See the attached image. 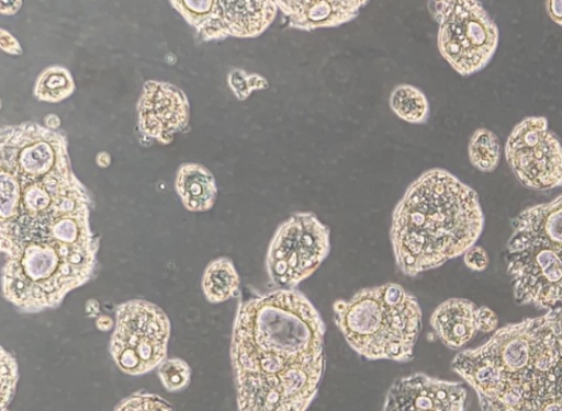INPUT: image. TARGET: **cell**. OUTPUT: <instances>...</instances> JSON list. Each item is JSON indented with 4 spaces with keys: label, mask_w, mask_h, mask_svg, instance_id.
Here are the masks:
<instances>
[{
    "label": "cell",
    "mask_w": 562,
    "mask_h": 411,
    "mask_svg": "<svg viewBox=\"0 0 562 411\" xmlns=\"http://www.w3.org/2000/svg\"><path fill=\"white\" fill-rule=\"evenodd\" d=\"M2 295L23 312L57 308L88 283L99 239L66 136L35 122L0 130Z\"/></svg>",
    "instance_id": "cell-1"
},
{
    "label": "cell",
    "mask_w": 562,
    "mask_h": 411,
    "mask_svg": "<svg viewBox=\"0 0 562 411\" xmlns=\"http://www.w3.org/2000/svg\"><path fill=\"white\" fill-rule=\"evenodd\" d=\"M325 323L296 289L240 301L231 359L238 411H306L324 368Z\"/></svg>",
    "instance_id": "cell-2"
},
{
    "label": "cell",
    "mask_w": 562,
    "mask_h": 411,
    "mask_svg": "<svg viewBox=\"0 0 562 411\" xmlns=\"http://www.w3.org/2000/svg\"><path fill=\"white\" fill-rule=\"evenodd\" d=\"M452 369L483 411H562V308L498 329Z\"/></svg>",
    "instance_id": "cell-3"
},
{
    "label": "cell",
    "mask_w": 562,
    "mask_h": 411,
    "mask_svg": "<svg viewBox=\"0 0 562 411\" xmlns=\"http://www.w3.org/2000/svg\"><path fill=\"white\" fill-rule=\"evenodd\" d=\"M483 225L473 189L445 169L426 170L392 213L390 240L396 265L407 276L436 269L472 248Z\"/></svg>",
    "instance_id": "cell-4"
},
{
    "label": "cell",
    "mask_w": 562,
    "mask_h": 411,
    "mask_svg": "<svg viewBox=\"0 0 562 411\" xmlns=\"http://www.w3.org/2000/svg\"><path fill=\"white\" fill-rule=\"evenodd\" d=\"M334 321L348 345L367 359L408 362L422 330V309L401 285L363 288L334 302Z\"/></svg>",
    "instance_id": "cell-5"
},
{
    "label": "cell",
    "mask_w": 562,
    "mask_h": 411,
    "mask_svg": "<svg viewBox=\"0 0 562 411\" xmlns=\"http://www.w3.org/2000/svg\"><path fill=\"white\" fill-rule=\"evenodd\" d=\"M506 264L519 305L562 301V195L522 210L513 221Z\"/></svg>",
    "instance_id": "cell-6"
},
{
    "label": "cell",
    "mask_w": 562,
    "mask_h": 411,
    "mask_svg": "<svg viewBox=\"0 0 562 411\" xmlns=\"http://www.w3.org/2000/svg\"><path fill=\"white\" fill-rule=\"evenodd\" d=\"M438 23L440 55L461 76L483 69L498 43V30L482 3L470 0L428 2Z\"/></svg>",
    "instance_id": "cell-7"
},
{
    "label": "cell",
    "mask_w": 562,
    "mask_h": 411,
    "mask_svg": "<svg viewBox=\"0 0 562 411\" xmlns=\"http://www.w3.org/2000/svg\"><path fill=\"white\" fill-rule=\"evenodd\" d=\"M169 336L170 321L160 307L131 299L116 307L110 354L123 373L143 375L166 359Z\"/></svg>",
    "instance_id": "cell-8"
},
{
    "label": "cell",
    "mask_w": 562,
    "mask_h": 411,
    "mask_svg": "<svg viewBox=\"0 0 562 411\" xmlns=\"http://www.w3.org/2000/svg\"><path fill=\"white\" fill-rule=\"evenodd\" d=\"M330 251V230L312 212H297L276 229L266 255L270 281L294 289L310 277Z\"/></svg>",
    "instance_id": "cell-9"
},
{
    "label": "cell",
    "mask_w": 562,
    "mask_h": 411,
    "mask_svg": "<svg viewBox=\"0 0 562 411\" xmlns=\"http://www.w3.org/2000/svg\"><path fill=\"white\" fill-rule=\"evenodd\" d=\"M170 4L195 28L202 41L252 38L274 21L277 1L172 0Z\"/></svg>",
    "instance_id": "cell-10"
},
{
    "label": "cell",
    "mask_w": 562,
    "mask_h": 411,
    "mask_svg": "<svg viewBox=\"0 0 562 411\" xmlns=\"http://www.w3.org/2000/svg\"><path fill=\"white\" fill-rule=\"evenodd\" d=\"M506 160L527 187L550 190L562 185V142L542 116H530L512 130L505 146Z\"/></svg>",
    "instance_id": "cell-11"
},
{
    "label": "cell",
    "mask_w": 562,
    "mask_h": 411,
    "mask_svg": "<svg viewBox=\"0 0 562 411\" xmlns=\"http://www.w3.org/2000/svg\"><path fill=\"white\" fill-rule=\"evenodd\" d=\"M190 105L186 93L177 85L156 80L143 84L137 103L139 130L168 145L173 136L189 127Z\"/></svg>",
    "instance_id": "cell-12"
},
{
    "label": "cell",
    "mask_w": 562,
    "mask_h": 411,
    "mask_svg": "<svg viewBox=\"0 0 562 411\" xmlns=\"http://www.w3.org/2000/svg\"><path fill=\"white\" fill-rule=\"evenodd\" d=\"M465 398L462 384L415 373L390 387L382 411H464Z\"/></svg>",
    "instance_id": "cell-13"
},
{
    "label": "cell",
    "mask_w": 562,
    "mask_h": 411,
    "mask_svg": "<svg viewBox=\"0 0 562 411\" xmlns=\"http://www.w3.org/2000/svg\"><path fill=\"white\" fill-rule=\"evenodd\" d=\"M368 1L359 0H292L277 1L290 27L311 32L336 27L356 19Z\"/></svg>",
    "instance_id": "cell-14"
},
{
    "label": "cell",
    "mask_w": 562,
    "mask_h": 411,
    "mask_svg": "<svg viewBox=\"0 0 562 411\" xmlns=\"http://www.w3.org/2000/svg\"><path fill=\"white\" fill-rule=\"evenodd\" d=\"M477 307L468 299L450 298L441 302L430 317V326L439 340L457 350L465 345L477 332Z\"/></svg>",
    "instance_id": "cell-15"
},
{
    "label": "cell",
    "mask_w": 562,
    "mask_h": 411,
    "mask_svg": "<svg viewBox=\"0 0 562 411\" xmlns=\"http://www.w3.org/2000/svg\"><path fill=\"white\" fill-rule=\"evenodd\" d=\"M175 189L189 212H206L213 207L217 186L213 173L203 164L186 162L177 170Z\"/></svg>",
    "instance_id": "cell-16"
},
{
    "label": "cell",
    "mask_w": 562,
    "mask_h": 411,
    "mask_svg": "<svg viewBox=\"0 0 562 411\" xmlns=\"http://www.w3.org/2000/svg\"><path fill=\"white\" fill-rule=\"evenodd\" d=\"M201 284L206 300L220 304L237 295L240 277L233 261L221 256L206 265Z\"/></svg>",
    "instance_id": "cell-17"
},
{
    "label": "cell",
    "mask_w": 562,
    "mask_h": 411,
    "mask_svg": "<svg viewBox=\"0 0 562 411\" xmlns=\"http://www.w3.org/2000/svg\"><path fill=\"white\" fill-rule=\"evenodd\" d=\"M389 104L392 112L404 122L424 124L428 119V100L425 93L413 84L395 85L390 93Z\"/></svg>",
    "instance_id": "cell-18"
},
{
    "label": "cell",
    "mask_w": 562,
    "mask_h": 411,
    "mask_svg": "<svg viewBox=\"0 0 562 411\" xmlns=\"http://www.w3.org/2000/svg\"><path fill=\"white\" fill-rule=\"evenodd\" d=\"M75 82L69 70L61 66H50L37 77L33 95L38 101L58 103L72 94Z\"/></svg>",
    "instance_id": "cell-19"
},
{
    "label": "cell",
    "mask_w": 562,
    "mask_h": 411,
    "mask_svg": "<svg viewBox=\"0 0 562 411\" xmlns=\"http://www.w3.org/2000/svg\"><path fill=\"white\" fill-rule=\"evenodd\" d=\"M469 159L482 172L493 171L499 162L501 142L497 136L486 129H476L469 142Z\"/></svg>",
    "instance_id": "cell-20"
},
{
    "label": "cell",
    "mask_w": 562,
    "mask_h": 411,
    "mask_svg": "<svg viewBox=\"0 0 562 411\" xmlns=\"http://www.w3.org/2000/svg\"><path fill=\"white\" fill-rule=\"evenodd\" d=\"M158 377L167 391H180L190 383L191 368L181 358H168L158 366Z\"/></svg>",
    "instance_id": "cell-21"
},
{
    "label": "cell",
    "mask_w": 562,
    "mask_h": 411,
    "mask_svg": "<svg viewBox=\"0 0 562 411\" xmlns=\"http://www.w3.org/2000/svg\"><path fill=\"white\" fill-rule=\"evenodd\" d=\"M227 83L239 101L246 100L255 90L269 88V81L263 76L248 73L240 68H234L228 72Z\"/></svg>",
    "instance_id": "cell-22"
},
{
    "label": "cell",
    "mask_w": 562,
    "mask_h": 411,
    "mask_svg": "<svg viewBox=\"0 0 562 411\" xmlns=\"http://www.w3.org/2000/svg\"><path fill=\"white\" fill-rule=\"evenodd\" d=\"M114 411H175L164 398L149 392L137 391L124 398Z\"/></svg>",
    "instance_id": "cell-23"
},
{
    "label": "cell",
    "mask_w": 562,
    "mask_h": 411,
    "mask_svg": "<svg viewBox=\"0 0 562 411\" xmlns=\"http://www.w3.org/2000/svg\"><path fill=\"white\" fill-rule=\"evenodd\" d=\"M19 379L16 359L1 347V396H2V411L11 402L15 392V386Z\"/></svg>",
    "instance_id": "cell-24"
},
{
    "label": "cell",
    "mask_w": 562,
    "mask_h": 411,
    "mask_svg": "<svg viewBox=\"0 0 562 411\" xmlns=\"http://www.w3.org/2000/svg\"><path fill=\"white\" fill-rule=\"evenodd\" d=\"M463 261L470 270L481 272L488 265V255L482 247L473 246L463 254Z\"/></svg>",
    "instance_id": "cell-25"
},
{
    "label": "cell",
    "mask_w": 562,
    "mask_h": 411,
    "mask_svg": "<svg viewBox=\"0 0 562 411\" xmlns=\"http://www.w3.org/2000/svg\"><path fill=\"white\" fill-rule=\"evenodd\" d=\"M476 328L477 331L490 333L497 328L498 318L496 313L488 307H480L476 310Z\"/></svg>",
    "instance_id": "cell-26"
},
{
    "label": "cell",
    "mask_w": 562,
    "mask_h": 411,
    "mask_svg": "<svg viewBox=\"0 0 562 411\" xmlns=\"http://www.w3.org/2000/svg\"><path fill=\"white\" fill-rule=\"evenodd\" d=\"M0 47L2 52L11 55H21L23 52L18 39L4 28L0 30Z\"/></svg>",
    "instance_id": "cell-27"
},
{
    "label": "cell",
    "mask_w": 562,
    "mask_h": 411,
    "mask_svg": "<svg viewBox=\"0 0 562 411\" xmlns=\"http://www.w3.org/2000/svg\"><path fill=\"white\" fill-rule=\"evenodd\" d=\"M544 5L550 19L562 26V0H549Z\"/></svg>",
    "instance_id": "cell-28"
},
{
    "label": "cell",
    "mask_w": 562,
    "mask_h": 411,
    "mask_svg": "<svg viewBox=\"0 0 562 411\" xmlns=\"http://www.w3.org/2000/svg\"><path fill=\"white\" fill-rule=\"evenodd\" d=\"M22 1H0V13L3 15H12L22 7Z\"/></svg>",
    "instance_id": "cell-29"
},
{
    "label": "cell",
    "mask_w": 562,
    "mask_h": 411,
    "mask_svg": "<svg viewBox=\"0 0 562 411\" xmlns=\"http://www.w3.org/2000/svg\"><path fill=\"white\" fill-rule=\"evenodd\" d=\"M114 326H115L114 320L106 315H100L95 319V327L98 330H100L102 332H106V331L111 330Z\"/></svg>",
    "instance_id": "cell-30"
},
{
    "label": "cell",
    "mask_w": 562,
    "mask_h": 411,
    "mask_svg": "<svg viewBox=\"0 0 562 411\" xmlns=\"http://www.w3.org/2000/svg\"><path fill=\"white\" fill-rule=\"evenodd\" d=\"M85 312L88 317L98 318L100 316V304L95 299H89L85 305Z\"/></svg>",
    "instance_id": "cell-31"
},
{
    "label": "cell",
    "mask_w": 562,
    "mask_h": 411,
    "mask_svg": "<svg viewBox=\"0 0 562 411\" xmlns=\"http://www.w3.org/2000/svg\"><path fill=\"white\" fill-rule=\"evenodd\" d=\"M61 121L56 114H48L44 117V126L57 130L60 127Z\"/></svg>",
    "instance_id": "cell-32"
},
{
    "label": "cell",
    "mask_w": 562,
    "mask_h": 411,
    "mask_svg": "<svg viewBox=\"0 0 562 411\" xmlns=\"http://www.w3.org/2000/svg\"><path fill=\"white\" fill-rule=\"evenodd\" d=\"M95 162L101 168H108L111 164V156L106 151H100L95 157Z\"/></svg>",
    "instance_id": "cell-33"
}]
</instances>
